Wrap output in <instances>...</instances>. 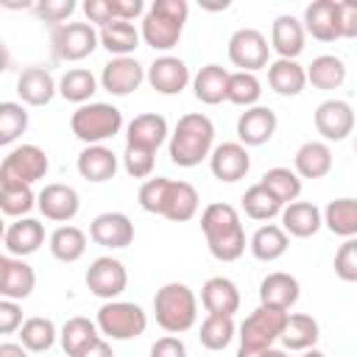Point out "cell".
<instances>
[{
    "label": "cell",
    "instance_id": "ac0fdd59",
    "mask_svg": "<svg viewBox=\"0 0 357 357\" xmlns=\"http://www.w3.org/2000/svg\"><path fill=\"white\" fill-rule=\"evenodd\" d=\"M36 287V271L22 259L3 254L0 257V296L11 301H22Z\"/></svg>",
    "mask_w": 357,
    "mask_h": 357
},
{
    "label": "cell",
    "instance_id": "5b68a950",
    "mask_svg": "<svg viewBox=\"0 0 357 357\" xmlns=\"http://www.w3.org/2000/svg\"><path fill=\"white\" fill-rule=\"evenodd\" d=\"M123 128V112L112 103H84L70 117V131L84 145H103Z\"/></svg>",
    "mask_w": 357,
    "mask_h": 357
},
{
    "label": "cell",
    "instance_id": "d6986e66",
    "mask_svg": "<svg viewBox=\"0 0 357 357\" xmlns=\"http://www.w3.org/2000/svg\"><path fill=\"white\" fill-rule=\"evenodd\" d=\"M276 112L268 106H251L237 117V142H243L245 148H257L271 142V137L276 134Z\"/></svg>",
    "mask_w": 357,
    "mask_h": 357
},
{
    "label": "cell",
    "instance_id": "94428289",
    "mask_svg": "<svg viewBox=\"0 0 357 357\" xmlns=\"http://www.w3.org/2000/svg\"><path fill=\"white\" fill-rule=\"evenodd\" d=\"M268 351V349H265ZM265 351H257V349H237V357H265Z\"/></svg>",
    "mask_w": 357,
    "mask_h": 357
},
{
    "label": "cell",
    "instance_id": "f546056e",
    "mask_svg": "<svg viewBox=\"0 0 357 357\" xmlns=\"http://www.w3.org/2000/svg\"><path fill=\"white\" fill-rule=\"evenodd\" d=\"M198 190L190 184V181H173L167 184V192H165V204H162V218L173 220V223H184V220H192L195 212H198Z\"/></svg>",
    "mask_w": 357,
    "mask_h": 357
},
{
    "label": "cell",
    "instance_id": "be15d7a7",
    "mask_svg": "<svg viewBox=\"0 0 357 357\" xmlns=\"http://www.w3.org/2000/svg\"><path fill=\"white\" fill-rule=\"evenodd\" d=\"M265 357H287V351H282V349H268Z\"/></svg>",
    "mask_w": 357,
    "mask_h": 357
},
{
    "label": "cell",
    "instance_id": "6da1fadb",
    "mask_svg": "<svg viewBox=\"0 0 357 357\" xmlns=\"http://www.w3.org/2000/svg\"><path fill=\"white\" fill-rule=\"evenodd\" d=\"M201 231L206 248L218 262H237L245 254V229L231 204L215 201L201 212Z\"/></svg>",
    "mask_w": 357,
    "mask_h": 357
},
{
    "label": "cell",
    "instance_id": "bcb514c9",
    "mask_svg": "<svg viewBox=\"0 0 357 357\" xmlns=\"http://www.w3.org/2000/svg\"><path fill=\"white\" fill-rule=\"evenodd\" d=\"M259 98H262V81L257 78V73H240V70L231 73L229 92H226L229 103L251 109V106H259Z\"/></svg>",
    "mask_w": 357,
    "mask_h": 357
},
{
    "label": "cell",
    "instance_id": "ee69618b",
    "mask_svg": "<svg viewBox=\"0 0 357 357\" xmlns=\"http://www.w3.org/2000/svg\"><path fill=\"white\" fill-rule=\"evenodd\" d=\"M36 198L31 184H17V181H0V209L8 218H25L33 206Z\"/></svg>",
    "mask_w": 357,
    "mask_h": 357
},
{
    "label": "cell",
    "instance_id": "f35d334b",
    "mask_svg": "<svg viewBox=\"0 0 357 357\" xmlns=\"http://www.w3.org/2000/svg\"><path fill=\"white\" fill-rule=\"evenodd\" d=\"M47 245H50V254H53L59 262H78V259L84 257V251H86V234H84L78 226L64 223V226H59V229L50 234Z\"/></svg>",
    "mask_w": 357,
    "mask_h": 357
},
{
    "label": "cell",
    "instance_id": "7c38bea8",
    "mask_svg": "<svg viewBox=\"0 0 357 357\" xmlns=\"http://www.w3.org/2000/svg\"><path fill=\"white\" fill-rule=\"evenodd\" d=\"M145 78H148V70L134 56H120V59H112L103 64L100 86L114 98H126V95L137 92Z\"/></svg>",
    "mask_w": 357,
    "mask_h": 357
},
{
    "label": "cell",
    "instance_id": "484cf974",
    "mask_svg": "<svg viewBox=\"0 0 357 357\" xmlns=\"http://www.w3.org/2000/svg\"><path fill=\"white\" fill-rule=\"evenodd\" d=\"M167 134H170V128H167L165 114L145 112V114H137V117L128 123V128H126V145L159 151L162 142L167 139Z\"/></svg>",
    "mask_w": 357,
    "mask_h": 357
},
{
    "label": "cell",
    "instance_id": "ba28073f",
    "mask_svg": "<svg viewBox=\"0 0 357 357\" xmlns=\"http://www.w3.org/2000/svg\"><path fill=\"white\" fill-rule=\"evenodd\" d=\"M100 45V33L89 22H64L50 28V50L59 61H84Z\"/></svg>",
    "mask_w": 357,
    "mask_h": 357
},
{
    "label": "cell",
    "instance_id": "91938a15",
    "mask_svg": "<svg viewBox=\"0 0 357 357\" xmlns=\"http://www.w3.org/2000/svg\"><path fill=\"white\" fill-rule=\"evenodd\" d=\"M31 351L22 346V343H0V357H28Z\"/></svg>",
    "mask_w": 357,
    "mask_h": 357
},
{
    "label": "cell",
    "instance_id": "b9f144b4",
    "mask_svg": "<svg viewBox=\"0 0 357 357\" xmlns=\"http://www.w3.org/2000/svg\"><path fill=\"white\" fill-rule=\"evenodd\" d=\"M56 337H59L56 324H53L50 318H42V315H31V318H25V324L20 326V343H22L28 351H33V354L53 349Z\"/></svg>",
    "mask_w": 357,
    "mask_h": 357
},
{
    "label": "cell",
    "instance_id": "6125c7cd",
    "mask_svg": "<svg viewBox=\"0 0 357 357\" xmlns=\"http://www.w3.org/2000/svg\"><path fill=\"white\" fill-rule=\"evenodd\" d=\"M301 357H326L321 349H307V351H301Z\"/></svg>",
    "mask_w": 357,
    "mask_h": 357
},
{
    "label": "cell",
    "instance_id": "d4e9b609",
    "mask_svg": "<svg viewBox=\"0 0 357 357\" xmlns=\"http://www.w3.org/2000/svg\"><path fill=\"white\" fill-rule=\"evenodd\" d=\"M201 304H204L206 315H229V318H234V312L240 310V290H237V284L231 279L212 276L201 287Z\"/></svg>",
    "mask_w": 357,
    "mask_h": 357
},
{
    "label": "cell",
    "instance_id": "9c48e42d",
    "mask_svg": "<svg viewBox=\"0 0 357 357\" xmlns=\"http://www.w3.org/2000/svg\"><path fill=\"white\" fill-rule=\"evenodd\" d=\"M50 170V159L47 153L33 145V142H25V145H17L11 148L3 162H0V181H17V184H33L39 178H45Z\"/></svg>",
    "mask_w": 357,
    "mask_h": 357
},
{
    "label": "cell",
    "instance_id": "e0dca14e",
    "mask_svg": "<svg viewBox=\"0 0 357 357\" xmlns=\"http://www.w3.org/2000/svg\"><path fill=\"white\" fill-rule=\"evenodd\" d=\"M145 81L159 95H181L192 78H190V67L178 56H159L148 64V78Z\"/></svg>",
    "mask_w": 357,
    "mask_h": 357
},
{
    "label": "cell",
    "instance_id": "277c9868",
    "mask_svg": "<svg viewBox=\"0 0 357 357\" xmlns=\"http://www.w3.org/2000/svg\"><path fill=\"white\" fill-rule=\"evenodd\" d=\"M153 318L167 335L190 332L198 321V298L190 284L167 282L153 296Z\"/></svg>",
    "mask_w": 357,
    "mask_h": 357
},
{
    "label": "cell",
    "instance_id": "c3c4849f",
    "mask_svg": "<svg viewBox=\"0 0 357 357\" xmlns=\"http://www.w3.org/2000/svg\"><path fill=\"white\" fill-rule=\"evenodd\" d=\"M153 162H156V151L137 148V145H126L123 151V167L131 178H151Z\"/></svg>",
    "mask_w": 357,
    "mask_h": 357
},
{
    "label": "cell",
    "instance_id": "ab89813d",
    "mask_svg": "<svg viewBox=\"0 0 357 357\" xmlns=\"http://www.w3.org/2000/svg\"><path fill=\"white\" fill-rule=\"evenodd\" d=\"M100 337V329L95 321L84 318V315H75V318H67V324L61 326L59 332V340H61V349L67 357H75L84 346H89L92 340Z\"/></svg>",
    "mask_w": 357,
    "mask_h": 357
},
{
    "label": "cell",
    "instance_id": "e575fe53",
    "mask_svg": "<svg viewBox=\"0 0 357 357\" xmlns=\"http://www.w3.org/2000/svg\"><path fill=\"white\" fill-rule=\"evenodd\" d=\"M98 33H100V47H106L112 53V59L131 56L142 39V33L134 28V22H126V20H114L106 28H100Z\"/></svg>",
    "mask_w": 357,
    "mask_h": 357
},
{
    "label": "cell",
    "instance_id": "603a6c76",
    "mask_svg": "<svg viewBox=\"0 0 357 357\" xmlns=\"http://www.w3.org/2000/svg\"><path fill=\"white\" fill-rule=\"evenodd\" d=\"M45 243V226L36 218H17L14 223H8L6 234H3V245L6 254L11 257H28L36 254Z\"/></svg>",
    "mask_w": 357,
    "mask_h": 357
},
{
    "label": "cell",
    "instance_id": "9a60e30c",
    "mask_svg": "<svg viewBox=\"0 0 357 357\" xmlns=\"http://www.w3.org/2000/svg\"><path fill=\"white\" fill-rule=\"evenodd\" d=\"M36 206H39V212L47 220H53V223H70L78 215V209H81V198H78L75 187L61 184V181H53V184H45L39 190Z\"/></svg>",
    "mask_w": 357,
    "mask_h": 357
},
{
    "label": "cell",
    "instance_id": "74e56055",
    "mask_svg": "<svg viewBox=\"0 0 357 357\" xmlns=\"http://www.w3.org/2000/svg\"><path fill=\"white\" fill-rule=\"evenodd\" d=\"M343 81H346V64L332 53L315 56L307 64V84H312L315 89H337Z\"/></svg>",
    "mask_w": 357,
    "mask_h": 357
},
{
    "label": "cell",
    "instance_id": "60d3db41",
    "mask_svg": "<svg viewBox=\"0 0 357 357\" xmlns=\"http://www.w3.org/2000/svg\"><path fill=\"white\" fill-rule=\"evenodd\" d=\"M243 212L251 218V220H273L276 215H282L284 204L265 187V184H254L243 192Z\"/></svg>",
    "mask_w": 357,
    "mask_h": 357
},
{
    "label": "cell",
    "instance_id": "f1b7e54d",
    "mask_svg": "<svg viewBox=\"0 0 357 357\" xmlns=\"http://www.w3.org/2000/svg\"><path fill=\"white\" fill-rule=\"evenodd\" d=\"M229 78L231 73L220 64H204L195 75H192V95L195 100L206 103V106H218L226 100L229 92Z\"/></svg>",
    "mask_w": 357,
    "mask_h": 357
},
{
    "label": "cell",
    "instance_id": "6f0895ef",
    "mask_svg": "<svg viewBox=\"0 0 357 357\" xmlns=\"http://www.w3.org/2000/svg\"><path fill=\"white\" fill-rule=\"evenodd\" d=\"M112 3V11H114V20H137V17H145V3L142 0H109Z\"/></svg>",
    "mask_w": 357,
    "mask_h": 357
},
{
    "label": "cell",
    "instance_id": "e7e4bbea",
    "mask_svg": "<svg viewBox=\"0 0 357 357\" xmlns=\"http://www.w3.org/2000/svg\"><path fill=\"white\" fill-rule=\"evenodd\" d=\"M354 153H357V137H354Z\"/></svg>",
    "mask_w": 357,
    "mask_h": 357
},
{
    "label": "cell",
    "instance_id": "681fc988",
    "mask_svg": "<svg viewBox=\"0 0 357 357\" xmlns=\"http://www.w3.org/2000/svg\"><path fill=\"white\" fill-rule=\"evenodd\" d=\"M167 184H170V178H165V176L145 178V181H142V187H139V192H137L139 206H142L145 212H151V215H162V204H165Z\"/></svg>",
    "mask_w": 357,
    "mask_h": 357
},
{
    "label": "cell",
    "instance_id": "680465c9",
    "mask_svg": "<svg viewBox=\"0 0 357 357\" xmlns=\"http://www.w3.org/2000/svg\"><path fill=\"white\" fill-rule=\"evenodd\" d=\"M75 357H114V351H112V346H109L103 337H98V340H92L89 346H84Z\"/></svg>",
    "mask_w": 357,
    "mask_h": 357
},
{
    "label": "cell",
    "instance_id": "836d02e7",
    "mask_svg": "<svg viewBox=\"0 0 357 357\" xmlns=\"http://www.w3.org/2000/svg\"><path fill=\"white\" fill-rule=\"evenodd\" d=\"M318 337H321L318 321L307 312H293V315H287V324H284V332L279 340L290 351H307V349H315Z\"/></svg>",
    "mask_w": 357,
    "mask_h": 357
},
{
    "label": "cell",
    "instance_id": "11a10c76",
    "mask_svg": "<svg viewBox=\"0 0 357 357\" xmlns=\"http://www.w3.org/2000/svg\"><path fill=\"white\" fill-rule=\"evenodd\" d=\"M340 8V39H357V0H337Z\"/></svg>",
    "mask_w": 357,
    "mask_h": 357
},
{
    "label": "cell",
    "instance_id": "f6af8a7d",
    "mask_svg": "<svg viewBox=\"0 0 357 357\" xmlns=\"http://www.w3.org/2000/svg\"><path fill=\"white\" fill-rule=\"evenodd\" d=\"M259 184H265L284 206L298 201V195H301V176L296 170H290V167H271V170H265Z\"/></svg>",
    "mask_w": 357,
    "mask_h": 357
},
{
    "label": "cell",
    "instance_id": "8fae6325",
    "mask_svg": "<svg viewBox=\"0 0 357 357\" xmlns=\"http://www.w3.org/2000/svg\"><path fill=\"white\" fill-rule=\"evenodd\" d=\"M84 282H86V290L92 296H98L103 301H114L128 284V271L117 257L106 254V257H98L89 262Z\"/></svg>",
    "mask_w": 357,
    "mask_h": 357
},
{
    "label": "cell",
    "instance_id": "1f68e13d",
    "mask_svg": "<svg viewBox=\"0 0 357 357\" xmlns=\"http://www.w3.org/2000/svg\"><path fill=\"white\" fill-rule=\"evenodd\" d=\"M293 170L301 178H324L332 170V151L326 142L321 139H310L304 145H298L296 156H293Z\"/></svg>",
    "mask_w": 357,
    "mask_h": 357
},
{
    "label": "cell",
    "instance_id": "3957f363",
    "mask_svg": "<svg viewBox=\"0 0 357 357\" xmlns=\"http://www.w3.org/2000/svg\"><path fill=\"white\" fill-rule=\"evenodd\" d=\"M187 17H190L187 0H153L139 25L142 42L167 56V50H173L178 45Z\"/></svg>",
    "mask_w": 357,
    "mask_h": 357
},
{
    "label": "cell",
    "instance_id": "cb8c5ba5",
    "mask_svg": "<svg viewBox=\"0 0 357 357\" xmlns=\"http://www.w3.org/2000/svg\"><path fill=\"white\" fill-rule=\"evenodd\" d=\"M301 296L298 279L284 273V271H273L259 282V304L271 307V310H290Z\"/></svg>",
    "mask_w": 357,
    "mask_h": 357
},
{
    "label": "cell",
    "instance_id": "7a4b0ae2",
    "mask_svg": "<svg viewBox=\"0 0 357 357\" xmlns=\"http://www.w3.org/2000/svg\"><path fill=\"white\" fill-rule=\"evenodd\" d=\"M215 151V123L201 112H187L178 117L170 134V162L178 167H195Z\"/></svg>",
    "mask_w": 357,
    "mask_h": 357
},
{
    "label": "cell",
    "instance_id": "9f6ffc18",
    "mask_svg": "<svg viewBox=\"0 0 357 357\" xmlns=\"http://www.w3.org/2000/svg\"><path fill=\"white\" fill-rule=\"evenodd\" d=\"M151 357H187V346L176 335H165L151 346Z\"/></svg>",
    "mask_w": 357,
    "mask_h": 357
},
{
    "label": "cell",
    "instance_id": "d6a6232c",
    "mask_svg": "<svg viewBox=\"0 0 357 357\" xmlns=\"http://www.w3.org/2000/svg\"><path fill=\"white\" fill-rule=\"evenodd\" d=\"M287 245H290V234L276 223L259 226L248 240V248L259 262H276L279 257L287 254Z\"/></svg>",
    "mask_w": 357,
    "mask_h": 357
},
{
    "label": "cell",
    "instance_id": "44dd1931",
    "mask_svg": "<svg viewBox=\"0 0 357 357\" xmlns=\"http://www.w3.org/2000/svg\"><path fill=\"white\" fill-rule=\"evenodd\" d=\"M304 31L318 42L340 39V8L337 0H315L304 8Z\"/></svg>",
    "mask_w": 357,
    "mask_h": 357
},
{
    "label": "cell",
    "instance_id": "7dc6e473",
    "mask_svg": "<svg viewBox=\"0 0 357 357\" xmlns=\"http://www.w3.org/2000/svg\"><path fill=\"white\" fill-rule=\"evenodd\" d=\"M28 128V112L22 103L14 100H3L0 103V145H11L14 139H20Z\"/></svg>",
    "mask_w": 357,
    "mask_h": 357
},
{
    "label": "cell",
    "instance_id": "8992f818",
    "mask_svg": "<svg viewBox=\"0 0 357 357\" xmlns=\"http://www.w3.org/2000/svg\"><path fill=\"white\" fill-rule=\"evenodd\" d=\"M95 324H98L100 335H106L112 340H131V337H139L148 329V315L139 304L114 298V301L100 304Z\"/></svg>",
    "mask_w": 357,
    "mask_h": 357
},
{
    "label": "cell",
    "instance_id": "5bb4252c",
    "mask_svg": "<svg viewBox=\"0 0 357 357\" xmlns=\"http://www.w3.org/2000/svg\"><path fill=\"white\" fill-rule=\"evenodd\" d=\"M89 240L103 248H126L134 243V223L126 212H100L89 223Z\"/></svg>",
    "mask_w": 357,
    "mask_h": 357
},
{
    "label": "cell",
    "instance_id": "ffe728a7",
    "mask_svg": "<svg viewBox=\"0 0 357 357\" xmlns=\"http://www.w3.org/2000/svg\"><path fill=\"white\" fill-rule=\"evenodd\" d=\"M59 92V81L50 75L47 67H25L17 75V95L25 106H47Z\"/></svg>",
    "mask_w": 357,
    "mask_h": 357
},
{
    "label": "cell",
    "instance_id": "4dcf8cb0",
    "mask_svg": "<svg viewBox=\"0 0 357 357\" xmlns=\"http://www.w3.org/2000/svg\"><path fill=\"white\" fill-rule=\"evenodd\" d=\"M268 86L276 95L296 98L307 86V67H301L296 59H276L268 64Z\"/></svg>",
    "mask_w": 357,
    "mask_h": 357
},
{
    "label": "cell",
    "instance_id": "30bf717a",
    "mask_svg": "<svg viewBox=\"0 0 357 357\" xmlns=\"http://www.w3.org/2000/svg\"><path fill=\"white\" fill-rule=\"evenodd\" d=\"M271 45L262 31L257 28H237L229 36V61L240 67V73H257L268 67Z\"/></svg>",
    "mask_w": 357,
    "mask_h": 357
},
{
    "label": "cell",
    "instance_id": "2e32d148",
    "mask_svg": "<svg viewBox=\"0 0 357 357\" xmlns=\"http://www.w3.org/2000/svg\"><path fill=\"white\" fill-rule=\"evenodd\" d=\"M209 170L218 181H240L251 170V153L243 142H220L209 156Z\"/></svg>",
    "mask_w": 357,
    "mask_h": 357
},
{
    "label": "cell",
    "instance_id": "f907efd6",
    "mask_svg": "<svg viewBox=\"0 0 357 357\" xmlns=\"http://www.w3.org/2000/svg\"><path fill=\"white\" fill-rule=\"evenodd\" d=\"M335 276L343 282H357V237L343 240L335 251Z\"/></svg>",
    "mask_w": 357,
    "mask_h": 357
},
{
    "label": "cell",
    "instance_id": "52a82bcc",
    "mask_svg": "<svg viewBox=\"0 0 357 357\" xmlns=\"http://www.w3.org/2000/svg\"><path fill=\"white\" fill-rule=\"evenodd\" d=\"M287 315L284 310H271V307H257L254 312L245 315V321L240 324V346L243 349H257V351H265V349H273V343L282 337L284 332V324H287Z\"/></svg>",
    "mask_w": 357,
    "mask_h": 357
},
{
    "label": "cell",
    "instance_id": "7402d4cb",
    "mask_svg": "<svg viewBox=\"0 0 357 357\" xmlns=\"http://www.w3.org/2000/svg\"><path fill=\"white\" fill-rule=\"evenodd\" d=\"M307 31L304 22L296 20L293 14H279L271 25V47L276 50L279 59H298L304 53Z\"/></svg>",
    "mask_w": 357,
    "mask_h": 357
},
{
    "label": "cell",
    "instance_id": "8d00e7d4",
    "mask_svg": "<svg viewBox=\"0 0 357 357\" xmlns=\"http://www.w3.org/2000/svg\"><path fill=\"white\" fill-rule=\"evenodd\" d=\"M98 92V78L86 70V67H70L61 78H59V95L70 103H92V95Z\"/></svg>",
    "mask_w": 357,
    "mask_h": 357
},
{
    "label": "cell",
    "instance_id": "f5cc1de1",
    "mask_svg": "<svg viewBox=\"0 0 357 357\" xmlns=\"http://www.w3.org/2000/svg\"><path fill=\"white\" fill-rule=\"evenodd\" d=\"M22 307L11 298H0V332L3 335H14L22 326Z\"/></svg>",
    "mask_w": 357,
    "mask_h": 357
},
{
    "label": "cell",
    "instance_id": "db71d44e",
    "mask_svg": "<svg viewBox=\"0 0 357 357\" xmlns=\"http://www.w3.org/2000/svg\"><path fill=\"white\" fill-rule=\"evenodd\" d=\"M84 14H86L89 25L106 28L109 22H114V11H112V3L109 0H86L84 3Z\"/></svg>",
    "mask_w": 357,
    "mask_h": 357
},
{
    "label": "cell",
    "instance_id": "83f0119b",
    "mask_svg": "<svg viewBox=\"0 0 357 357\" xmlns=\"http://www.w3.org/2000/svg\"><path fill=\"white\" fill-rule=\"evenodd\" d=\"M321 226H324V212L312 201H293L282 209V229L290 237L307 240V237L318 234Z\"/></svg>",
    "mask_w": 357,
    "mask_h": 357
},
{
    "label": "cell",
    "instance_id": "7bdbcfd3",
    "mask_svg": "<svg viewBox=\"0 0 357 357\" xmlns=\"http://www.w3.org/2000/svg\"><path fill=\"white\" fill-rule=\"evenodd\" d=\"M234 335H237V326H234V318L229 315H206L198 329V340L209 351H223L234 340Z\"/></svg>",
    "mask_w": 357,
    "mask_h": 357
},
{
    "label": "cell",
    "instance_id": "816d5d0a",
    "mask_svg": "<svg viewBox=\"0 0 357 357\" xmlns=\"http://www.w3.org/2000/svg\"><path fill=\"white\" fill-rule=\"evenodd\" d=\"M36 17L42 20V22H47L50 28H59V25H64L67 20H70V14L75 11V0H42V3H36Z\"/></svg>",
    "mask_w": 357,
    "mask_h": 357
},
{
    "label": "cell",
    "instance_id": "d590c367",
    "mask_svg": "<svg viewBox=\"0 0 357 357\" xmlns=\"http://www.w3.org/2000/svg\"><path fill=\"white\" fill-rule=\"evenodd\" d=\"M324 226L349 240V237H357V198H335L326 204L324 209Z\"/></svg>",
    "mask_w": 357,
    "mask_h": 357
},
{
    "label": "cell",
    "instance_id": "4fadbf2b",
    "mask_svg": "<svg viewBox=\"0 0 357 357\" xmlns=\"http://www.w3.org/2000/svg\"><path fill=\"white\" fill-rule=\"evenodd\" d=\"M312 120H315V131L324 137V142H340L354 131V109L340 98H329V100L318 103Z\"/></svg>",
    "mask_w": 357,
    "mask_h": 357
},
{
    "label": "cell",
    "instance_id": "4316f807",
    "mask_svg": "<svg viewBox=\"0 0 357 357\" xmlns=\"http://www.w3.org/2000/svg\"><path fill=\"white\" fill-rule=\"evenodd\" d=\"M75 167L81 173V178L92 181V184H103L109 178H114L120 162H117V153L106 145H86L78 159H75Z\"/></svg>",
    "mask_w": 357,
    "mask_h": 357
}]
</instances>
